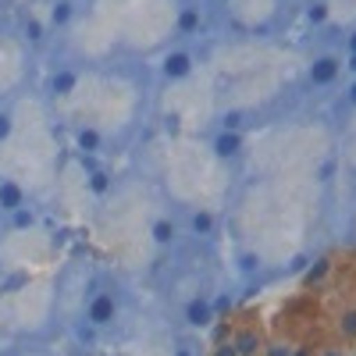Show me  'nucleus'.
Masks as SVG:
<instances>
[{
  "label": "nucleus",
  "instance_id": "28",
  "mask_svg": "<svg viewBox=\"0 0 356 356\" xmlns=\"http://www.w3.org/2000/svg\"><path fill=\"white\" fill-rule=\"evenodd\" d=\"M171 356H193V349H189V346H178V349H175Z\"/></svg>",
  "mask_w": 356,
  "mask_h": 356
},
{
  "label": "nucleus",
  "instance_id": "16",
  "mask_svg": "<svg viewBox=\"0 0 356 356\" xmlns=\"http://www.w3.org/2000/svg\"><path fill=\"white\" fill-rule=\"evenodd\" d=\"M86 178H89V193H93V196H107V193H111V186H114V178H111V171H107V168L89 171Z\"/></svg>",
  "mask_w": 356,
  "mask_h": 356
},
{
  "label": "nucleus",
  "instance_id": "20",
  "mask_svg": "<svg viewBox=\"0 0 356 356\" xmlns=\"http://www.w3.org/2000/svg\"><path fill=\"white\" fill-rule=\"evenodd\" d=\"M243 122H246L243 111H225V114H221V129H225V132H239Z\"/></svg>",
  "mask_w": 356,
  "mask_h": 356
},
{
  "label": "nucleus",
  "instance_id": "5",
  "mask_svg": "<svg viewBox=\"0 0 356 356\" xmlns=\"http://www.w3.org/2000/svg\"><path fill=\"white\" fill-rule=\"evenodd\" d=\"M211 154L218 157V161H235L243 154V132H225V129H218V136L211 139Z\"/></svg>",
  "mask_w": 356,
  "mask_h": 356
},
{
  "label": "nucleus",
  "instance_id": "31",
  "mask_svg": "<svg viewBox=\"0 0 356 356\" xmlns=\"http://www.w3.org/2000/svg\"><path fill=\"white\" fill-rule=\"evenodd\" d=\"M218 4H232V0H218Z\"/></svg>",
  "mask_w": 356,
  "mask_h": 356
},
{
  "label": "nucleus",
  "instance_id": "19",
  "mask_svg": "<svg viewBox=\"0 0 356 356\" xmlns=\"http://www.w3.org/2000/svg\"><path fill=\"white\" fill-rule=\"evenodd\" d=\"M328 15H332V8L324 4V0H314V4L307 8V22L310 25H324V22H328Z\"/></svg>",
  "mask_w": 356,
  "mask_h": 356
},
{
  "label": "nucleus",
  "instance_id": "29",
  "mask_svg": "<svg viewBox=\"0 0 356 356\" xmlns=\"http://www.w3.org/2000/svg\"><path fill=\"white\" fill-rule=\"evenodd\" d=\"M292 356H314V349H310V346H300V349H296Z\"/></svg>",
  "mask_w": 356,
  "mask_h": 356
},
{
  "label": "nucleus",
  "instance_id": "15",
  "mask_svg": "<svg viewBox=\"0 0 356 356\" xmlns=\"http://www.w3.org/2000/svg\"><path fill=\"white\" fill-rule=\"evenodd\" d=\"M75 18V0H54L50 4V29H68Z\"/></svg>",
  "mask_w": 356,
  "mask_h": 356
},
{
  "label": "nucleus",
  "instance_id": "17",
  "mask_svg": "<svg viewBox=\"0 0 356 356\" xmlns=\"http://www.w3.org/2000/svg\"><path fill=\"white\" fill-rule=\"evenodd\" d=\"M332 271V260L328 257H321V260H314L310 267H307V275H303V285H321L324 282V275Z\"/></svg>",
  "mask_w": 356,
  "mask_h": 356
},
{
  "label": "nucleus",
  "instance_id": "22",
  "mask_svg": "<svg viewBox=\"0 0 356 356\" xmlns=\"http://www.w3.org/2000/svg\"><path fill=\"white\" fill-rule=\"evenodd\" d=\"M253 271H260V257L246 253V257H243V275H253Z\"/></svg>",
  "mask_w": 356,
  "mask_h": 356
},
{
  "label": "nucleus",
  "instance_id": "12",
  "mask_svg": "<svg viewBox=\"0 0 356 356\" xmlns=\"http://www.w3.org/2000/svg\"><path fill=\"white\" fill-rule=\"evenodd\" d=\"M150 235H154V243H157L161 250H168V246L178 243V225H175L171 218H157V221L150 225Z\"/></svg>",
  "mask_w": 356,
  "mask_h": 356
},
{
  "label": "nucleus",
  "instance_id": "25",
  "mask_svg": "<svg viewBox=\"0 0 356 356\" xmlns=\"http://www.w3.org/2000/svg\"><path fill=\"white\" fill-rule=\"evenodd\" d=\"M346 104H349V107H356V79L346 86Z\"/></svg>",
  "mask_w": 356,
  "mask_h": 356
},
{
  "label": "nucleus",
  "instance_id": "30",
  "mask_svg": "<svg viewBox=\"0 0 356 356\" xmlns=\"http://www.w3.org/2000/svg\"><path fill=\"white\" fill-rule=\"evenodd\" d=\"M321 356H346L342 349H321Z\"/></svg>",
  "mask_w": 356,
  "mask_h": 356
},
{
  "label": "nucleus",
  "instance_id": "24",
  "mask_svg": "<svg viewBox=\"0 0 356 356\" xmlns=\"http://www.w3.org/2000/svg\"><path fill=\"white\" fill-rule=\"evenodd\" d=\"M264 356H292V349H289V346H267Z\"/></svg>",
  "mask_w": 356,
  "mask_h": 356
},
{
  "label": "nucleus",
  "instance_id": "13",
  "mask_svg": "<svg viewBox=\"0 0 356 356\" xmlns=\"http://www.w3.org/2000/svg\"><path fill=\"white\" fill-rule=\"evenodd\" d=\"M232 342H235V349H239V356H260L264 353V339H260L257 328H243Z\"/></svg>",
  "mask_w": 356,
  "mask_h": 356
},
{
  "label": "nucleus",
  "instance_id": "23",
  "mask_svg": "<svg viewBox=\"0 0 356 356\" xmlns=\"http://www.w3.org/2000/svg\"><path fill=\"white\" fill-rule=\"evenodd\" d=\"M214 356H239V349H235V342L228 339V342H221V346L214 349Z\"/></svg>",
  "mask_w": 356,
  "mask_h": 356
},
{
  "label": "nucleus",
  "instance_id": "7",
  "mask_svg": "<svg viewBox=\"0 0 356 356\" xmlns=\"http://www.w3.org/2000/svg\"><path fill=\"white\" fill-rule=\"evenodd\" d=\"M200 29H203V11L196 4L178 8V18H175V33L178 36H200Z\"/></svg>",
  "mask_w": 356,
  "mask_h": 356
},
{
  "label": "nucleus",
  "instance_id": "3",
  "mask_svg": "<svg viewBox=\"0 0 356 356\" xmlns=\"http://www.w3.org/2000/svg\"><path fill=\"white\" fill-rule=\"evenodd\" d=\"M193 68H196V57H193V50H186V47L168 50V54H164V61H161V75H164L168 82H182V79H189Z\"/></svg>",
  "mask_w": 356,
  "mask_h": 356
},
{
  "label": "nucleus",
  "instance_id": "11",
  "mask_svg": "<svg viewBox=\"0 0 356 356\" xmlns=\"http://www.w3.org/2000/svg\"><path fill=\"white\" fill-rule=\"evenodd\" d=\"M47 36H50V25H47V22H40V18H33V15L22 22V40L33 47V50H40V47L47 43Z\"/></svg>",
  "mask_w": 356,
  "mask_h": 356
},
{
  "label": "nucleus",
  "instance_id": "9",
  "mask_svg": "<svg viewBox=\"0 0 356 356\" xmlns=\"http://www.w3.org/2000/svg\"><path fill=\"white\" fill-rule=\"evenodd\" d=\"M75 86H79V72L75 68H57L54 75H50V97H68V93H75Z\"/></svg>",
  "mask_w": 356,
  "mask_h": 356
},
{
  "label": "nucleus",
  "instance_id": "14",
  "mask_svg": "<svg viewBox=\"0 0 356 356\" xmlns=\"http://www.w3.org/2000/svg\"><path fill=\"white\" fill-rule=\"evenodd\" d=\"M40 225V214H36V207H18L15 214H8V228L11 232H29V228H36Z\"/></svg>",
  "mask_w": 356,
  "mask_h": 356
},
{
  "label": "nucleus",
  "instance_id": "33",
  "mask_svg": "<svg viewBox=\"0 0 356 356\" xmlns=\"http://www.w3.org/2000/svg\"><path fill=\"white\" fill-rule=\"evenodd\" d=\"M8 356H15V353H8Z\"/></svg>",
  "mask_w": 356,
  "mask_h": 356
},
{
  "label": "nucleus",
  "instance_id": "21",
  "mask_svg": "<svg viewBox=\"0 0 356 356\" xmlns=\"http://www.w3.org/2000/svg\"><path fill=\"white\" fill-rule=\"evenodd\" d=\"M15 132V114L11 111H0V143H8Z\"/></svg>",
  "mask_w": 356,
  "mask_h": 356
},
{
  "label": "nucleus",
  "instance_id": "6",
  "mask_svg": "<svg viewBox=\"0 0 356 356\" xmlns=\"http://www.w3.org/2000/svg\"><path fill=\"white\" fill-rule=\"evenodd\" d=\"M25 203H29V196H25V189L15 182V178H0V214L8 218Z\"/></svg>",
  "mask_w": 356,
  "mask_h": 356
},
{
  "label": "nucleus",
  "instance_id": "4",
  "mask_svg": "<svg viewBox=\"0 0 356 356\" xmlns=\"http://www.w3.org/2000/svg\"><path fill=\"white\" fill-rule=\"evenodd\" d=\"M214 303H211V296H193V300H186V307H182V321L189 324V328H196V332H203V328H211L214 324Z\"/></svg>",
  "mask_w": 356,
  "mask_h": 356
},
{
  "label": "nucleus",
  "instance_id": "2",
  "mask_svg": "<svg viewBox=\"0 0 356 356\" xmlns=\"http://www.w3.org/2000/svg\"><path fill=\"white\" fill-rule=\"evenodd\" d=\"M339 75H342V57L332 54V50L317 54L314 61H310V68H307V82H310L314 89H328V86H335Z\"/></svg>",
  "mask_w": 356,
  "mask_h": 356
},
{
  "label": "nucleus",
  "instance_id": "8",
  "mask_svg": "<svg viewBox=\"0 0 356 356\" xmlns=\"http://www.w3.org/2000/svg\"><path fill=\"white\" fill-rule=\"evenodd\" d=\"M75 146H79V154H104V136L97 125H79L75 129Z\"/></svg>",
  "mask_w": 356,
  "mask_h": 356
},
{
  "label": "nucleus",
  "instance_id": "1",
  "mask_svg": "<svg viewBox=\"0 0 356 356\" xmlns=\"http://www.w3.org/2000/svg\"><path fill=\"white\" fill-rule=\"evenodd\" d=\"M118 317H122V300H118L111 289H100V292H93V296L86 300V314H82V321L89 324V328L104 332V328H111Z\"/></svg>",
  "mask_w": 356,
  "mask_h": 356
},
{
  "label": "nucleus",
  "instance_id": "32",
  "mask_svg": "<svg viewBox=\"0 0 356 356\" xmlns=\"http://www.w3.org/2000/svg\"><path fill=\"white\" fill-rule=\"evenodd\" d=\"M0 11H4V4H0Z\"/></svg>",
  "mask_w": 356,
  "mask_h": 356
},
{
  "label": "nucleus",
  "instance_id": "10",
  "mask_svg": "<svg viewBox=\"0 0 356 356\" xmlns=\"http://www.w3.org/2000/svg\"><path fill=\"white\" fill-rule=\"evenodd\" d=\"M218 228V218L207 211V207H200V211L189 214V235H196V239H211Z\"/></svg>",
  "mask_w": 356,
  "mask_h": 356
},
{
  "label": "nucleus",
  "instance_id": "18",
  "mask_svg": "<svg viewBox=\"0 0 356 356\" xmlns=\"http://www.w3.org/2000/svg\"><path fill=\"white\" fill-rule=\"evenodd\" d=\"M339 335L346 339V342H356V307H349V310H342L339 314Z\"/></svg>",
  "mask_w": 356,
  "mask_h": 356
},
{
  "label": "nucleus",
  "instance_id": "26",
  "mask_svg": "<svg viewBox=\"0 0 356 356\" xmlns=\"http://www.w3.org/2000/svg\"><path fill=\"white\" fill-rule=\"evenodd\" d=\"M346 50L356 54V29H349V36H346Z\"/></svg>",
  "mask_w": 356,
  "mask_h": 356
},
{
  "label": "nucleus",
  "instance_id": "27",
  "mask_svg": "<svg viewBox=\"0 0 356 356\" xmlns=\"http://www.w3.org/2000/svg\"><path fill=\"white\" fill-rule=\"evenodd\" d=\"M342 68H349V72L356 75V54H349V57H346V61H342Z\"/></svg>",
  "mask_w": 356,
  "mask_h": 356
}]
</instances>
